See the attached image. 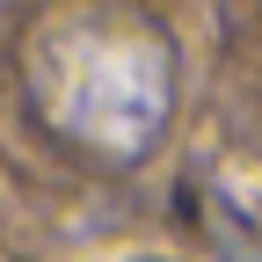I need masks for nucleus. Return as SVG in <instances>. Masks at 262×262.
I'll use <instances>...</instances> for the list:
<instances>
[{"label":"nucleus","mask_w":262,"mask_h":262,"mask_svg":"<svg viewBox=\"0 0 262 262\" xmlns=\"http://www.w3.org/2000/svg\"><path fill=\"white\" fill-rule=\"evenodd\" d=\"M139 262H168V255H139Z\"/></svg>","instance_id":"f03ea898"},{"label":"nucleus","mask_w":262,"mask_h":262,"mask_svg":"<svg viewBox=\"0 0 262 262\" xmlns=\"http://www.w3.org/2000/svg\"><path fill=\"white\" fill-rule=\"evenodd\" d=\"M44 139L95 168H139L175 117V37L131 8H66L22 44Z\"/></svg>","instance_id":"f257e3e1"}]
</instances>
